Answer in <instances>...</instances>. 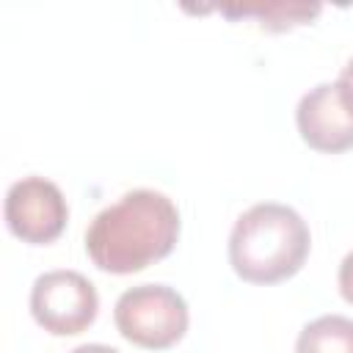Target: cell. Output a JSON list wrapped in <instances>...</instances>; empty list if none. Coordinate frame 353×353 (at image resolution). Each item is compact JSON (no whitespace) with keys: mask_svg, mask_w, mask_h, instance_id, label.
<instances>
[{"mask_svg":"<svg viewBox=\"0 0 353 353\" xmlns=\"http://www.w3.org/2000/svg\"><path fill=\"white\" fill-rule=\"evenodd\" d=\"M179 232L176 204L160 190L135 188L94 215L85 229V254L99 270L127 276L168 256Z\"/></svg>","mask_w":353,"mask_h":353,"instance_id":"6da1fadb","label":"cell"},{"mask_svg":"<svg viewBox=\"0 0 353 353\" xmlns=\"http://www.w3.org/2000/svg\"><path fill=\"white\" fill-rule=\"evenodd\" d=\"M312 248V232L298 210L279 201L248 207L229 232V265L248 284L292 279Z\"/></svg>","mask_w":353,"mask_h":353,"instance_id":"7a4b0ae2","label":"cell"},{"mask_svg":"<svg viewBox=\"0 0 353 353\" xmlns=\"http://www.w3.org/2000/svg\"><path fill=\"white\" fill-rule=\"evenodd\" d=\"M113 323L127 342L146 350H165L185 336L190 312L174 287L135 284L119 295L113 306Z\"/></svg>","mask_w":353,"mask_h":353,"instance_id":"3957f363","label":"cell"},{"mask_svg":"<svg viewBox=\"0 0 353 353\" xmlns=\"http://www.w3.org/2000/svg\"><path fill=\"white\" fill-rule=\"evenodd\" d=\"M99 312L97 287L77 270H47L30 287V314L52 336L83 334Z\"/></svg>","mask_w":353,"mask_h":353,"instance_id":"277c9868","label":"cell"},{"mask_svg":"<svg viewBox=\"0 0 353 353\" xmlns=\"http://www.w3.org/2000/svg\"><path fill=\"white\" fill-rule=\"evenodd\" d=\"M6 226L30 245L58 240L69 221V204L61 188L44 176H22L6 193Z\"/></svg>","mask_w":353,"mask_h":353,"instance_id":"5b68a950","label":"cell"},{"mask_svg":"<svg viewBox=\"0 0 353 353\" xmlns=\"http://www.w3.org/2000/svg\"><path fill=\"white\" fill-rule=\"evenodd\" d=\"M295 124L303 143L314 152L339 154L353 149V116L334 83H317L298 99Z\"/></svg>","mask_w":353,"mask_h":353,"instance_id":"8992f818","label":"cell"},{"mask_svg":"<svg viewBox=\"0 0 353 353\" xmlns=\"http://www.w3.org/2000/svg\"><path fill=\"white\" fill-rule=\"evenodd\" d=\"M295 353H353V317L320 314L295 339Z\"/></svg>","mask_w":353,"mask_h":353,"instance_id":"52a82bcc","label":"cell"},{"mask_svg":"<svg viewBox=\"0 0 353 353\" xmlns=\"http://www.w3.org/2000/svg\"><path fill=\"white\" fill-rule=\"evenodd\" d=\"M223 17L240 19V17H256L262 28L268 30H287L295 25H306L320 14L317 3H251V6H221Z\"/></svg>","mask_w":353,"mask_h":353,"instance_id":"ba28073f","label":"cell"},{"mask_svg":"<svg viewBox=\"0 0 353 353\" xmlns=\"http://www.w3.org/2000/svg\"><path fill=\"white\" fill-rule=\"evenodd\" d=\"M336 284H339V292L342 298L353 306V251L345 254V259L339 262V273H336Z\"/></svg>","mask_w":353,"mask_h":353,"instance_id":"9c48e42d","label":"cell"},{"mask_svg":"<svg viewBox=\"0 0 353 353\" xmlns=\"http://www.w3.org/2000/svg\"><path fill=\"white\" fill-rule=\"evenodd\" d=\"M336 91H339V97H342V102H345V108L350 110V116H353V58L342 66V72H339V77H336Z\"/></svg>","mask_w":353,"mask_h":353,"instance_id":"30bf717a","label":"cell"},{"mask_svg":"<svg viewBox=\"0 0 353 353\" xmlns=\"http://www.w3.org/2000/svg\"><path fill=\"white\" fill-rule=\"evenodd\" d=\"M69 353H121V350H116L110 345H102V342H85V345H77Z\"/></svg>","mask_w":353,"mask_h":353,"instance_id":"8fae6325","label":"cell"}]
</instances>
